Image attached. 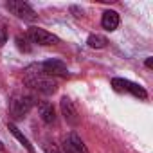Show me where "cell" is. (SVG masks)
<instances>
[{
  "instance_id": "obj_16",
  "label": "cell",
  "mask_w": 153,
  "mask_h": 153,
  "mask_svg": "<svg viewBox=\"0 0 153 153\" xmlns=\"http://www.w3.org/2000/svg\"><path fill=\"white\" fill-rule=\"evenodd\" d=\"M63 148H65V151H67V153H78V151H76V149L68 144V140H67V139H65V142H63Z\"/></svg>"
},
{
  "instance_id": "obj_5",
  "label": "cell",
  "mask_w": 153,
  "mask_h": 153,
  "mask_svg": "<svg viewBox=\"0 0 153 153\" xmlns=\"http://www.w3.org/2000/svg\"><path fill=\"white\" fill-rule=\"evenodd\" d=\"M112 87H114L117 92H130L131 96L140 97V99H146V97H148V92H146L140 85H137V83H133V81H128V79H123V78H114V79H112Z\"/></svg>"
},
{
  "instance_id": "obj_11",
  "label": "cell",
  "mask_w": 153,
  "mask_h": 153,
  "mask_svg": "<svg viewBox=\"0 0 153 153\" xmlns=\"http://www.w3.org/2000/svg\"><path fill=\"white\" fill-rule=\"evenodd\" d=\"M67 140H68V144H70L76 151H78V153H90V151H88V148L85 146V142L81 140V137L76 133V131H70V133H68V137H67Z\"/></svg>"
},
{
  "instance_id": "obj_7",
  "label": "cell",
  "mask_w": 153,
  "mask_h": 153,
  "mask_svg": "<svg viewBox=\"0 0 153 153\" xmlns=\"http://www.w3.org/2000/svg\"><path fill=\"white\" fill-rule=\"evenodd\" d=\"M59 108H61V114H63V117H65V121L68 124L76 126V124L79 123V114H78V110H76V106H74V103H72L70 97L63 96L61 101H59Z\"/></svg>"
},
{
  "instance_id": "obj_6",
  "label": "cell",
  "mask_w": 153,
  "mask_h": 153,
  "mask_svg": "<svg viewBox=\"0 0 153 153\" xmlns=\"http://www.w3.org/2000/svg\"><path fill=\"white\" fill-rule=\"evenodd\" d=\"M40 68L43 74L51 76V78L52 76H59V78H67L68 76V68L61 59H47L40 65Z\"/></svg>"
},
{
  "instance_id": "obj_12",
  "label": "cell",
  "mask_w": 153,
  "mask_h": 153,
  "mask_svg": "<svg viewBox=\"0 0 153 153\" xmlns=\"http://www.w3.org/2000/svg\"><path fill=\"white\" fill-rule=\"evenodd\" d=\"M87 43H88L90 49H105L106 43H108V40L103 34H90L88 40H87Z\"/></svg>"
},
{
  "instance_id": "obj_15",
  "label": "cell",
  "mask_w": 153,
  "mask_h": 153,
  "mask_svg": "<svg viewBox=\"0 0 153 153\" xmlns=\"http://www.w3.org/2000/svg\"><path fill=\"white\" fill-rule=\"evenodd\" d=\"M6 42H7V29H6L4 24H0V47H2Z\"/></svg>"
},
{
  "instance_id": "obj_13",
  "label": "cell",
  "mask_w": 153,
  "mask_h": 153,
  "mask_svg": "<svg viewBox=\"0 0 153 153\" xmlns=\"http://www.w3.org/2000/svg\"><path fill=\"white\" fill-rule=\"evenodd\" d=\"M16 45H18V49H20L22 52H31V51H33V45H31V40H29L27 34H25V36L18 34V36H16Z\"/></svg>"
},
{
  "instance_id": "obj_8",
  "label": "cell",
  "mask_w": 153,
  "mask_h": 153,
  "mask_svg": "<svg viewBox=\"0 0 153 153\" xmlns=\"http://www.w3.org/2000/svg\"><path fill=\"white\" fill-rule=\"evenodd\" d=\"M36 105H38V112H40L42 121L47 123V124H52V123L56 121L54 106H52L51 103H47V101H36Z\"/></svg>"
},
{
  "instance_id": "obj_18",
  "label": "cell",
  "mask_w": 153,
  "mask_h": 153,
  "mask_svg": "<svg viewBox=\"0 0 153 153\" xmlns=\"http://www.w3.org/2000/svg\"><path fill=\"white\" fill-rule=\"evenodd\" d=\"M0 151H4V142L0 140Z\"/></svg>"
},
{
  "instance_id": "obj_2",
  "label": "cell",
  "mask_w": 153,
  "mask_h": 153,
  "mask_svg": "<svg viewBox=\"0 0 153 153\" xmlns=\"http://www.w3.org/2000/svg\"><path fill=\"white\" fill-rule=\"evenodd\" d=\"M34 97L31 94H24V92H15L9 99V114L13 119H24L31 108L34 106Z\"/></svg>"
},
{
  "instance_id": "obj_9",
  "label": "cell",
  "mask_w": 153,
  "mask_h": 153,
  "mask_svg": "<svg viewBox=\"0 0 153 153\" xmlns=\"http://www.w3.org/2000/svg\"><path fill=\"white\" fill-rule=\"evenodd\" d=\"M119 13H115V11H112V9H108V11H105L103 13V18H101V25H103V29H106V31H115L117 27H119Z\"/></svg>"
},
{
  "instance_id": "obj_3",
  "label": "cell",
  "mask_w": 153,
  "mask_h": 153,
  "mask_svg": "<svg viewBox=\"0 0 153 153\" xmlns=\"http://www.w3.org/2000/svg\"><path fill=\"white\" fill-rule=\"evenodd\" d=\"M6 7L20 20H25V22H34L38 18L36 11L27 4V2H22V0H9L6 4Z\"/></svg>"
},
{
  "instance_id": "obj_10",
  "label": "cell",
  "mask_w": 153,
  "mask_h": 153,
  "mask_svg": "<svg viewBox=\"0 0 153 153\" xmlns=\"http://www.w3.org/2000/svg\"><path fill=\"white\" fill-rule=\"evenodd\" d=\"M7 130H9V131L18 139V140H20V144H24V148H25L29 153H36V151H34V148H33V144L29 142V139H27V137H25V135H24V133L15 126V124H13V123H9V124H7Z\"/></svg>"
},
{
  "instance_id": "obj_17",
  "label": "cell",
  "mask_w": 153,
  "mask_h": 153,
  "mask_svg": "<svg viewBox=\"0 0 153 153\" xmlns=\"http://www.w3.org/2000/svg\"><path fill=\"white\" fill-rule=\"evenodd\" d=\"M146 67H148V68L153 67V58H148V59H146Z\"/></svg>"
},
{
  "instance_id": "obj_4",
  "label": "cell",
  "mask_w": 153,
  "mask_h": 153,
  "mask_svg": "<svg viewBox=\"0 0 153 153\" xmlns=\"http://www.w3.org/2000/svg\"><path fill=\"white\" fill-rule=\"evenodd\" d=\"M27 36L31 40V43H38V45H43V47H49V45H56L59 42V38L45 29H40V27H29L27 31Z\"/></svg>"
},
{
  "instance_id": "obj_14",
  "label": "cell",
  "mask_w": 153,
  "mask_h": 153,
  "mask_svg": "<svg viewBox=\"0 0 153 153\" xmlns=\"http://www.w3.org/2000/svg\"><path fill=\"white\" fill-rule=\"evenodd\" d=\"M43 151H45V153H63V151L58 148V144H54V142H47V144H43Z\"/></svg>"
},
{
  "instance_id": "obj_1",
  "label": "cell",
  "mask_w": 153,
  "mask_h": 153,
  "mask_svg": "<svg viewBox=\"0 0 153 153\" xmlns=\"http://www.w3.org/2000/svg\"><path fill=\"white\" fill-rule=\"evenodd\" d=\"M24 83L34 90H38L40 94H45V96H51L58 90V83L51 78V76L43 74L42 68L38 67H29L25 70V76H24Z\"/></svg>"
}]
</instances>
